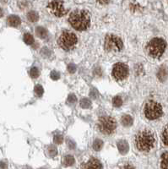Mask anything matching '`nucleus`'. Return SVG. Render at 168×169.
I'll list each match as a JSON object with an SVG mask.
<instances>
[{
    "label": "nucleus",
    "instance_id": "nucleus-1",
    "mask_svg": "<svg viewBox=\"0 0 168 169\" xmlns=\"http://www.w3.org/2000/svg\"><path fill=\"white\" fill-rule=\"evenodd\" d=\"M70 25L77 31H84L90 26L91 17L89 12L84 9H76L70 15Z\"/></svg>",
    "mask_w": 168,
    "mask_h": 169
},
{
    "label": "nucleus",
    "instance_id": "nucleus-2",
    "mask_svg": "<svg viewBox=\"0 0 168 169\" xmlns=\"http://www.w3.org/2000/svg\"><path fill=\"white\" fill-rule=\"evenodd\" d=\"M155 143L154 135L148 129L142 130L136 135V147L141 151H149L152 149Z\"/></svg>",
    "mask_w": 168,
    "mask_h": 169
},
{
    "label": "nucleus",
    "instance_id": "nucleus-3",
    "mask_svg": "<svg viewBox=\"0 0 168 169\" xmlns=\"http://www.w3.org/2000/svg\"><path fill=\"white\" fill-rule=\"evenodd\" d=\"M166 47V43L161 38H154L148 43L146 47V50L148 54L154 59L160 58L165 52Z\"/></svg>",
    "mask_w": 168,
    "mask_h": 169
},
{
    "label": "nucleus",
    "instance_id": "nucleus-4",
    "mask_svg": "<svg viewBox=\"0 0 168 169\" xmlns=\"http://www.w3.org/2000/svg\"><path fill=\"white\" fill-rule=\"evenodd\" d=\"M77 41L78 39L75 34L70 31H64L60 35L58 40V43L60 46V48H63V50L70 51L76 46Z\"/></svg>",
    "mask_w": 168,
    "mask_h": 169
},
{
    "label": "nucleus",
    "instance_id": "nucleus-5",
    "mask_svg": "<svg viewBox=\"0 0 168 169\" xmlns=\"http://www.w3.org/2000/svg\"><path fill=\"white\" fill-rule=\"evenodd\" d=\"M98 128L100 131L104 135H111L117 128L116 120L109 116H103L99 118Z\"/></svg>",
    "mask_w": 168,
    "mask_h": 169
},
{
    "label": "nucleus",
    "instance_id": "nucleus-6",
    "mask_svg": "<svg viewBox=\"0 0 168 169\" xmlns=\"http://www.w3.org/2000/svg\"><path fill=\"white\" fill-rule=\"evenodd\" d=\"M162 113H163L162 107L160 103L154 102V101H150L145 104V114L148 119H150V120L156 119V118H160Z\"/></svg>",
    "mask_w": 168,
    "mask_h": 169
},
{
    "label": "nucleus",
    "instance_id": "nucleus-7",
    "mask_svg": "<svg viewBox=\"0 0 168 169\" xmlns=\"http://www.w3.org/2000/svg\"><path fill=\"white\" fill-rule=\"evenodd\" d=\"M123 41L117 36L113 34L106 35L104 43V48L106 51L117 52H120L123 49Z\"/></svg>",
    "mask_w": 168,
    "mask_h": 169
},
{
    "label": "nucleus",
    "instance_id": "nucleus-8",
    "mask_svg": "<svg viewBox=\"0 0 168 169\" xmlns=\"http://www.w3.org/2000/svg\"><path fill=\"white\" fill-rule=\"evenodd\" d=\"M128 66L123 63H117L113 66V75L117 81L124 80L128 76Z\"/></svg>",
    "mask_w": 168,
    "mask_h": 169
},
{
    "label": "nucleus",
    "instance_id": "nucleus-9",
    "mask_svg": "<svg viewBox=\"0 0 168 169\" xmlns=\"http://www.w3.org/2000/svg\"><path fill=\"white\" fill-rule=\"evenodd\" d=\"M48 9L52 15H54L57 17H62L67 13L64 7H63V2H51L48 4Z\"/></svg>",
    "mask_w": 168,
    "mask_h": 169
},
{
    "label": "nucleus",
    "instance_id": "nucleus-10",
    "mask_svg": "<svg viewBox=\"0 0 168 169\" xmlns=\"http://www.w3.org/2000/svg\"><path fill=\"white\" fill-rule=\"evenodd\" d=\"M83 169H102V166L96 158H91L84 164Z\"/></svg>",
    "mask_w": 168,
    "mask_h": 169
},
{
    "label": "nucleus",
    "instance_id": "nucleus-11",
    "mask_svg": "<svg viewBox=\"0 0 168 169\" xmlns=\"http://www.w3.org/2000/svg\"><path fill=\"white\" fill-rule=\"evenodd\" d=\"M117 149L122 155L127 154L129 149L128 142L126 140H119L117 142Z\"/></svg>",
    "mask_w": 168,
    "mask_h": 169
},
{
    "label": "nucleus",
    "instance_id": "nucleus-12",
    "mask_svg": "<svg viewBox=\"0 0 168 169\" xmlns=\"http://www.w3.org/2000/svg\"><path fill=\"white\" fill-rule=\"evenodd\" d=\"M7 22L9 26H13V27H16V26L20 25L21 20H20V18L18 17L17 15H10V16L8 17Z\"/></svg>",
    "mask_w": 168,
    "mask_h": 169
},
{
    "label": "nucleus",
    "instance_id": "nucleus-13",
    "mask_svg": "<svg viewBox=\"0 0 168 169\" xmlns=\"http://www.w3.org/2000/svg\"><path fill=\"white\" fill-rule=\"evenodd\" d=\"M168 76V69L167 67L166 66H161L160 68V70L157 73V77L158 79L161 81H165L167 79Z\"/></svg>",
    "mask_w": 168,
    "mask_h": 169
},
{
    "label": "nucleus",
    "instance_id": "nucleus-14",
    "mask_svg": "<svg viewBox=\"0 0 168 169\" xmlns=\"http://www.w3.org/2000/svg\"><path fill=\"white\" fill-rule=\"evenodd\" d=\"M36 34L40 38H42V39L48 37V31L43 27H41V26H38L36 28Z\"/></svg>",
    "mask_w": 168,
    "mask_h": 169
},
{
    "label": "nucleus",
    "instance_id": "nucleus-15",
    "mask_svg": "<svg viewBox=\"0 0 168 169\" xmlns=\"http://www.w3.org/2000/svg\"><path fill=\"white\" fill-rule=\"evenodd\" d=\"M121 123L125 127H129L133 124V118L130 115H124L121 119Z\"/></svg>",
    "mask_w": 168,
    "mask_h": 169
},
{
    "label": "nucleus",
    "instance_id": "nucleus-16",
    "mask_svg": "<svg viewBox=\"0 0 168 169\" xmlns=\"http://www.w3.org/2000/svg\"><path fill=\"white\" fill-rule=\"evenodd\" d=\"M161 167L162 169H168V152H165L161 156Z\"/></svg>",
    "mask_w": 168,
    "mask_h": 169
},
{
    "label": "nucleus",
    "instance_id": "nucleus-17",
    "mask_svg": "<svg viewBox=\"0 0 168 169\" xmlns=\"http://www.w3.org/2000/svg\"><path fill=\"white\" fill-rule=\"evenodd\" d=\"M27 19L29 20L30 22H37L39 19V15L36 11H30L27 14Z\"/></svg>",
    "mask_w": 168,
    "mask_h": 169
},
{
    "label": "nucleus",
    "instance_id": "nucleus-18",
    "mask_svg": "<svg viewBox=\"0 0 168 169\" xmlns=\"http://www.w3.org/2000/svg\"><path fill=\"white\" fill-rule=\"evenodd\" d=\"M73 163H74V158L71 155L66 156L63 159V165L65 167H70V166L73 165Z\"/></svg>",
    "mask_w": 168,
    "mask_h": 169
},
{
    "label": "nucleus",
    "instance_id": "nucleus-19",
    "mask_svg": "<svg viewBox=\"0 0 168 169\" xmlns=\"http://www.w3.org/2000/svg\"><path fill=\"white\" fill-rule=\"evenodd\" d=\"M23 39H24V41L26 42V44L31 45L34 43V37H33V36L31 35V34L26 33L25 35H24Z\"/></svg>",
    "mask_w": 168,
    "mask_h": 169
},
{
    "label": "nucleus",
    "instance_id": "nucleus-20",
    "mask_svg": "<svg viewBox=\"0 0 168 169\" xmlns=\"http://www.w3.org/2000/svg\"><path fill=\"white\" fill-rule=\"evenodd\" d=\"M103 146V141L102 140H99V139H96V140L94 141L93 143V148L94 150L96 151H99L102 150V148Z\"/></svg>",
    "mask_w": 168,
    "mask_h": 169
},
{
    "label": "nucleus",
    "instance_id": "nucleus-21",
    "mask_svg": "<svg viewBox=\"0 0 168 169\" xmlns=\"http://www.w3.org/2000/svg\"><path fill=\"white\" fill-rule=\"evenodd\" d=\"M91 106V102L87 98H83L80 101V107L83 108H89Z\"/></svg>",
    "mask_w": 168,
    "mask_h": 169
},
{
    "label": "nucleus",
    "instance_id": "nucleus-22",
    "mask_svg": "<svg viewBox=\"0 0 168 169\" xmlns=\"http://www.w3.org/2000/svg\"><path fill=\"white\" fill-rule=\"evenodd\" d=\"M113 104L114 105V107H121L122 104H123V100H122L120 96H115V97H113Z\"/></svg>",
    "mask_w": 168,
    "mask_h": 169
},
{
    "label": "nucleus",
    "instance_id": "nucleus-23",
    "mask_svg": "<svg viewBox=\"0 0 168 169\" xmlns=\"http://www.w3.org/2000/svg\"><path fill=\"white\" fill-rule=\"evenodd\" d=\"M162 141L166 146H168V126L166 127L162 133Z\"/></svg>",
    "mask_w": 168,
    "mask_h": 169
},
{
    "label": "nucleus",
    "instance_id": "nucleus-24",
    "mask_svg": "<svg viewBox=\"0 0 168 169\" xmlns=\"http://www.w3.org/2000/svg\"><path fill=\"white\" fill-rule=\"evenodd\" d=\"M39 74H40V72L37 67H33L30 70V75L31 78H37L39 76Z\"/></svg>",
    "mask_w": 168,
    "mask_h": 169
},
{
    "label": "nucleus",
    "instance_id": "nucleus-25",
    "mask_svg": "<svg viewBox=\"0 0 168 169\" xmlns=\"http://www.w3.org/2000/svg\"><path fill=\"white\" fill-rule=\"evenodd\" d=\"M43 92H44V90L41 85L37 84V85L35 86V94H36L37 96H39V97H40V96H42V95H43Z\"/></svg>",
    "mask_w": 168,
    "mask_h": 169
},
{
    "label": "nucleus",
    "instance_id": "nucleus-26",
    "mask_svg": "<svg viewBox=\"0 0 168 169\" xmlns=\"http://www.w3.org/2000/svg\"><path fill=\"white\" fill-rule=\"evenodd\" d=\"M53 141H54L56 144L63 143V137L62 135H56L54 136Z\"/></svg>",
    "mask_w": 168,
    "mask_h": 169
},
{
    "label": "nucleus",
    "instance_id": "nucleus-27",
    "mask_svg": "<svg viewBox=\"0 0 168 169\" xmlns=\"http://www.w3.org/2000/svg\"><path fill=\"white\" fill-rule=\"evenodd\" d=\"M48 153L51 156H54L57 155V148L53 146H52L48 148Z\"/></svg>",
    "mask_w": 168,
    "mask_h": 169
},
{
    "label": "nucleus",
    "instance_id": "nucleus-28",
    "mask_svg": "<svg viewBox=\"0 0 168 169\" xmlns=\"http://www.w3.org/2000/svg\"><path fill=\"white\" fill-rule=\"evenodd\" d=\"M51 78L53 81H57L60 78V74L57 71H52L51 72Z\"/></svg>",
    "mask_w": 168,
    "mask_h": 169
},
{
    "label": "nucleus",
    "instance_id": "nucleus-29",
    "mask_svg": "<svg viewBox=\"0 0 168 169\" xmlns=\"http://www.w3.org/2000/svg\"><path fill=\"white\" fill-rule=\"evenodd\" d=\"M76 66L74 65V64H72V63H70L69 64V66H68V70H69V72L71 74L75 73V71H76Z\"/></svg>",
    "mask_w": 168,
    "mask_h": 169
},
{
    "label": "nucleus",
    "instance_id": "nucleus-30",
    "mask_svg": "<svg viewBox=\"0 0 168 169\" xmlns=\"http://www.w3.org/2000/svg\"><path fill=\"white\" fill-rule=\"evenodd\" d=\"M68 102L70 103H74L75 102H77V98L76 96L73 95V94H71L69 96V98H68Z\"/></svg>",
    "mask_w": 168,
    "mask_h": 169
},
{
    "label": "nucleus",
    "instance_id": "nucleus-31",
    "mask_svg": "<svg viewBox=\"0 0 168 169\" xmlns=\"http://www.w3.org/2000/svg\"><path fill=\"white\" fill-rule=\"evenodd\" d=\"M97 95H98V92H96V90H92L91 92V97H93V98H96L97 97Z\"/></svg>",
    "mask_w": 168,
    "mask_h": 169
},
{
    "label": "nucleus",
    "instance_id": "nucleus-32",
    "mask_svg": "<svg viewBox=\"0 0 168 169\" xmlns=\"http://www.w3.org/2000/svg\"><path fill=\"white\" fill-rule=\"evenodd\" d=\"M0 169H8L7 163L4 162H0Z\"/></svg>",
    "mask_w": 168,
    "mask_h": 169
},
{
    "label": "nucleus",
    "instance_id": "nucleus-33",
    "mask_svg": "<svg viewBox=\"0 0 168 169\" xmlns=\"http://www.w3.org/2000/svg\"><path fill=\"white\" fill-rule=\"evenodd\" d=\"M68 144H69V146H70V149H74V148H75V144H74V142H73V141L69 140Z\"/></svg>",
    "mask_w": 168,
    "mask_h": 169
},
{
    "label": "nucleus",
    "instance_id": "nucleus-34",
    "mask_svg": "<svg viewBox=\"0 0 168 169\" xmlns=\"http://www.w3.org/2000/svg\"><path fill=\"white\" fill-rule=\"evenodd\" d=\"M122 169H134V167H132V166L127 165V166H125V167H123Z\"/></svg>",
    "mask_w": 168,
    "mask_h": 169
},
{
    "label": "nucleus",
    "instance_id": "nucleus-35",
    "mask_svg": "<svg viewBox=\"0 0 168 169\" xmlns=\"http://www.w3.org/2000/svg\"><path fill=\"white\" fill-rule=\"evenodd\" d=\"M3 15H4V11H3V9L0 8V17H2L3 16Z\"/></svg>",
    "mask_w": 168,
    "mask_h": 169
},
{
    "label": "nucleus",
    "instance_id": "nucleus-36",
    "mask_svg": "<svg viewBox=\"0 0 168 169\" xmlns=\"http://www.w3.org/2000/svg\"><path fill=\"white\" fill-rule=\"evenodd\" d=\"M108 2H99V4H107Z\"/></svg>",
    "mask_w": 168,
    "mask_h": 169
},
{
    "label": "nucleus",
    "instance_id": "nucleus-37",
    "mask_svg": "<svg viewBox=\"0 0 168 169\" xmlns=\"http://www.w3.org/2000/svg\"><path fill=\"white\" fill-rule=\"evenodd\" d=\"M24 169H30V167H26V168H24Z\"/></svg>",
    "mask_w": 168,
    "mask_h": 169
}]
</instances>
